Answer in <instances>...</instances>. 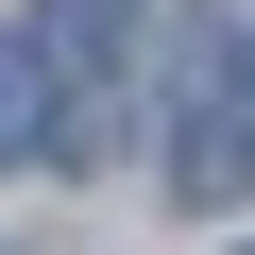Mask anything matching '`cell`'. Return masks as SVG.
<instances>
[{
    "label": "cell",
    "instance_id": "obj_1",
    "mask_svg": "<svg viewBox=\"0 0 255 255\" xmlns=\"http://www.w3.org/2000/svg\"><path fill=\"white\" fill-rule=\"evenodd\" d=\"M170 187H187V204H238V187H255V119H238V102H170Z\"/></svg>",
    "mask_w": 255,
    "mask_h": 255
},
{
    "label": "cell",
    "instance_id": "obj_2",
    "mask_svg": "<svg viewBox=\"0 0 255 255\" xmlns=\"http://www.w3.org/2000/svg\"><path fill=\"white\" fill-rule=\"evenodd\" d=\"M187 102L255 119V0H187Z\"/></svg>",
    "mask_w": 255,
    "mask_h": 255
},
{
    "label": "cell",
    "instance_id": "obj_3",
    "mask_svg": "<svg viewBox=\"0 0 255 255\" xmlns=\"http://www.w3.org/2000/svg\"><path fill=\"white\" fill-rule=\"evenodd\" d=\"M51 136V34H0V153Z\"/></svg>",
    "mask_w": 255,
    "mask_h": 255
},
{
    "label": "cell",
    "instance_id": "obj_4",
    "mask_svg": "<svg viewBox=\"0 0 255 255\" xmlns=\"http://www.w3.org/2000/svg\"><path fill=\"white\" fill-rule=\"evenodd\" d=\"M34 34H51V68H102L119 34H136V0H34Z\"/></svg>",
    "mask_w": 255,
    "mask_h": 255
}]
</instances>
